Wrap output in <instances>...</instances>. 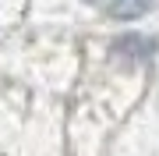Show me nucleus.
<instances>
[{"label":"nucleus","instance_id":"f257e3e1","mask_svg":"<svg viewBox=\"0 0 159 156\" xmlns=\"http://www.w3.org/2000/svg\"><path fill=\"white\" fill-rule=\"evenodd\" d=\"M148 7H152V0H113V14L117 18H142Z\"/></svg>","mask_w":159,"mask_h":156}]
</instances>
